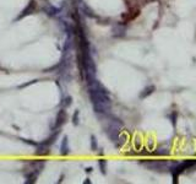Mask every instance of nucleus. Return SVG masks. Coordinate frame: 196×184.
I'll list each match as a JSON object with an SVG mask.
<instances>
[{
    "instance_id": "f257e3e1",
    "label": "nucleus",
    "mask_w": 196,
    "mask_h": 184,
    "mask_svg": "<svg viewBox=\"0 0 196 184\" xmlns=\"http://www.w3.org/2000/svg\"><path fill=\"white\" fill-rule=\"evenodd\" d=\"M88 92L94 112L99 114H109L112 109V101L108 91L96 80L93 83L88 85Z\"/></svg>"
},
{
    "instance_id": "f03ea898",
    "label": "nucleus",
    "mask_w": 196,
    "mask_h": 184,
    "mask_svg": "<svg viewBox=\"0 0 196 184\" xmlns=\"http://www.w3.org/2000/svg\"><path fill=\"white\" fill-rule=\"evenodd\" d=\"M121 128H122V123L117 118H113L110 120V123L105 127V134H107V136L113 141V143H117L118 141Z\"/></svg>"
},
{
    "instance_id": "7ed1b4c3",
    "label": "nucleus",
    "mask_w": 196,
    "mask_h": 184,
    "mask_svg": "<svg viewBox=\"0 0 196 184\" xmlns=\"http://www.w3.org/2000/svg\"><path fill=\"white\" fill-rule=\"evenodd\" d=\"M195 163H196V161H185V162L179 163V164L175 167V168L172 170V174H173V182L177 183V182H178L179 174H182L185 170H187V168H190V167H192Z\"/></svg>"
},
{
    "instance_id": "20e7f679",
    "label": "nucleus",
    "mask_w": 196,
    "mask_h": 184,
    "mask_svg": "<svg viewBox=\"0 0 196 184\" xmlns=\"http://www.w3.org/2000/svg\"><path fill=\"white\" fill-rule=\"evenodd\" d=\"M36 9H37V4H36V1H35V0H31V1L28 3V5H27L26 7H24V9L21 11V14L15 19V21L22 20V19L24 17V16H28V15H31V14H33V12L36 11Z\"/></svg>"
},
{
    "instance_id": "39448f33",
    "label": "nucleus",
    "mask_w": 196,
    "mask_h": 184,
    "mask_svg": "<svg viewBox=\"0 0 196 184\" xmlns=\"http://www.w3.org/2000/svg\"><path fill=\"white\" fill-rule=\"evenodd\" d=\"M65 122H66V112H65V109H60L58 112V114H56L55 124H54V127H53V130L60 129L63 125L65 124Z\"/></svg>"
},
{
    "instance_id": "423d86ee",
    "label": "nucleus",
    "mask_w": 196,
    "mask_h": 184,
    "mask_svg": "<svg viewBox=\"0 0 196 184\" xmlns=\"http://www.w3.org/2000/svg\"><path fill=\"white\" fill-rule=\"evenodd\" d=\"M142 163L146 164L152 171H162V170H166V167H168L166 162H162V161H150V162H142Z\"/></svg>"
},
{
    "instance_id": "0eeeda50",
    "label": "nucleus",
    "mask_w": 196,
    "mask_h": 184,
    "mask_svg": "<svg viewBox=\"0 0 196 184\" xmlns=\"http://www.w3.org/2000/svg\"><path fill=\"white\" fill-rule=\"evenodd\" d=\"M38 178V172L31 170L24 174V184H35Z\"/></svg>"
},
{
    "instance_id": "6e6552de",
    "label": "nucleus",
    "mask_w": 196,
    "mask_h": 184,
    "mask_svg": "<svg viewBox=\"0 0 196 184\" xmlns=\"http://www.w3.org/2000/svg\"><path fill=\"white\" fill-rule=\"evenodd\" d=\"M70 152V147H69V140L68 136H65L61 141V146H60V154L61 156H68Z\"/></svg>"
},
{
    "instance_id": "1a4fd4ad",
    "label": "nucleus",
    "mask_w": 196,
    "mask_h": 184,
    "mask_svg": "<svg viewBox=\"0 0 196 184\" xmlns=\"http://www.w3.org/2000/svg\"><path fill=\"white\" fill-rule=\"evenodd\" d=\"M37 146H38L37 151H36V155H37V156L44 157V156H48V155H49V146H45V145H43V144H38Z\"/></svg>"
},
{
    "instance_id": "9d476101",
    "label": "nucleus",
    "mask_w": 196,
    "mask_h": 184,
    "mask_svg": "<svg viewBox=\"0 0 196 184\" xmlns=\"http://www.w3.org/2000/svg\"><path fill=\"white\" fill-rule=\"evenodd\" d=\"M30 166L32 167L31 170H33V171H37L38 173L39 172H42L43 168H44V166H45V162L44 161H33V162H31Z\"/></svg>"
},
{
    "instance_id": "9b49d317",
    "label": "nucleus",
    "mask_w": 196,
    "mask_h": 184,
    "mask_svg": "<svg viewBox=\"0 0 196 184\" xmlns=\"http://www.w3.org/2000/svg\"><path fill=\"white\" fill-rule=\"evenodd\" d=\"M153 91H154V86L153 85H151V86H147L141 93H140V98L141 99H143V98H146V97H148L150 95H152L153 93Z\"/></svg>"
},
{
    "instance_id": "f8f14e48",
    "label": "nucleus",
    "mask_w": 196,
    "mask_h": 184,
    "mask_svg": "<svg viewBox=\"0 0 196 184\" xmlns=\"http://www.w3.org/2000/svg\"><path fill=\"white\" fill-rule=\"evenodd\" d=\"M44 11H45V14H48L49 16H55L56 14H58L60 10L59 9H56V7H54V6H44V9H43Z\"/></svg>"
},
{
    "instance_id": "ddd939ff",
    "label": "nucleus",
    "mask_w": 196,
    "mask_h": 184,
    "mask_svg": "<svg viewBox=\"0 0 196 184\" xmlns=\"http://www.w3.org/2000/svg\"><path fill=\"white\" fill-rule=\"evenodd\" d=\"M98 164H99V170H101V173L102 174H105L107 173V161L105 160H99L98 161Z\"/></svg>"
},
{
    "instance_id": "4468645a",
    "label": "nucleus",
    "mask_w": 196,
    "mask_h": 184,
    "mask_svg": "<svg viewBox=\"0 0 196 184\" xmlns=\"http://www.w3.org/2000/svg\"><path fill=\"white\" fill-rule=\"evenodd\" d=\"M79 115H80V112L79 111H75V113H74L72 115V124L74 125H79Z\"/></svg>"
},
{
    "instance_id": "2eb2a0df",
    "label": "nucleus",
    "mask_w": 196,
    "mask_h": 184,
    "mask_svg": "<svg viewBox=\"0 0 196 184\" xmlns=\"http://www.w3.org/2000/svg\"><path fill=\"white\" fill-rule=\"evenodd\" d=\"M36 82H38V80H31L30 82H26V83H22V85L17 86V88L22 90V88H24V87H28V86H31V85H33V83H36Z\"/></svg>"
},
{
    "instance_id": "dca6fc26",
    "label": "nucleus",
    "mask_w": 196,
    "mask_h": 184,
    "mask_svg": "<svg viewBox=\"0 0 196 184\" xmlns=\"http://www.w3.org/2000/svg\"><path fill=\"white\" fill-rule=\"evenodd\" d=\"M97 147H98V145H97V139H96V136H91V150H97Z\"/></svg>"
},
{
    "instance_id": "f3484780",
    "label": "nucleus",
    "mask_w": 196,
    "mask_h": 184,
    "mask_svg": "<svg viewBox=\"0 0 196 184\" xmlns=\"http://www.w3.org/2000/svg\"><path fill=\"white\" fill-rule=\"evenodd\" d=\"M71 97H66V98H65L64 99V102H63V104H64V107H69L70 104H71Z\"/></svg>"
},
{
    "instance_id": "a211bd4d",
    "label": "nucleus",
    "mask_w": 196,
    "mask_h": 184,
    "mask_svg": "<svg viewBox=\"0 0 196 184\" xmlns=\"http://www.w3.org/2000/svg\"><path fill=\"white\" fill-rule=\"evenodd\" d=\"M23 143H27V144H30V145H33V146H37L38 144L37 143H33V141H31V140H28V139H21Z\"/></svg>"
},
{
    "instance_id": "6ab92c4d",
    "label": "nucleus",
    "mask_w": 196,
    "mask_h": 184,
    "mask_svg": "<svg viewBox=\"0 0 196 184\" xmlns=\"http://www.w3.org/2000/svg\"><path fill=\"white\" fill-rule=\"evenodd\" d=\"M86 172H87V173L92 172V167H87V168H86Z\"/></svg>"
},
{
    "instance_id": "aec40b11",
    "label": "nucleus",
    "mask_w": 196,
    "mask_h": 184,
    "mask_svg": "<svg viewBox=\"0 0 196 184\" xmlns=\"http://www.w3.org/2000/svg\"><path fill=\"white\" fill-rule=\"evenodd\" d=\"M84 184H91V182H89L88 179H86V180H84Z\"/></svg>"
}]
</instances>
